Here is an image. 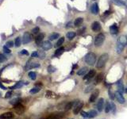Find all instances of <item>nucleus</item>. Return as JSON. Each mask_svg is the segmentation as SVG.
I'll list each match as a JSON object with an SVG mask.
<instances>
[{
  "mask_svg": "<svg viewBox=\"0 0 127 119\" xmlns=\"http://www.w3.org/2000/svg\"><path fill=\"white\" fill-rule=\"evenodd\" d=\"M75 37H76V33L75 32H68L67 33V37L69 39V40H71L73 39Z\"/></svg>",
  "mask_w": 127,
  "mask_h": 119,
  "instance_id": "nucleus-34",
  "label": "nucleus"
},
{
  "mask_svg": "<svg viewBox=\"0 0 127 119\" xmlns=\"http://www.w3.org/2000/svg\"><path fill=\"white\" fill-rule=\"evenodd\" d=\"M79 101H74V102H69V103H66L65 104V106H64V110H66V111H68V110H71L74 106H76V105L78 104V103H79Z\"/></svg>",
  "mask_w": 127,
  "mask_h": 119,
  "instance_id": "nucleus-10",
  "label": "nucleus"
},
{
  "mask_svg": "<svg viewBox=\"0 0 127 119\" xmlns=\"http://www.w3.org/2000/svg\"><path fill=\"white\" fill-rule=\"evenodd\" d=\"M117 86H118V91L122 94L123 91H124V87H123V83H122V80H119L118 82Z\"/></svg>",
  "mask_w": 127,
  "mask_h": 119,
  "instance_id": "nucleus-26",
  "label": "nucleus"
},
{
  "mask_svg": "<svg viewBox=\"0 0 127 119\" xmlns=\"http://www.w3.org/2000/svg\"><path fill=\"white\" fill-rule=\"evenodd\" d=\"M22 54H25V55H28L29 54V52H27V50H25V49H23L22 52H21Z\"/></svg>",
  "mask_w": 127,
  "mask_h": 119,
  "instance_id": "nucleus-48",
  "label": "nucleus"
},
{
  "mask_svg": "<svg viewBox=\"0 0 127 119\" xmlns=\"http://www.w3.org/2000/svg\"><path fill=\"white\" fill-rule=\"evenodd\" d=\"M111 106H112V110L111 111H113V113L114 114L115 111H116V106H115L114 103H111Z\"/></svg>",
  "mask_w": 127,
  "mask_h": 119,
  "instance_id": "nucleus-42",
  "label": "nucleus"
},
{
  "mask_svg": "<svg viewBox=\"0 0 127 119\" xmlns=\"http://www.w3.org/2000/svg\"><path fill=\"white\" fill-rule=\"evenodd\" d=\"M81 115H82V117H83V118H88V113H87L85 111H82Z\"/></svg>",
  "mask_w": 127,
  "mask_h": 119,
  "instance_id": "nucleus-43",
  "label": "nucleus"
},
{
  "mask_svg": "<svg viewBox=\"0 0 127 119\" xmlns=\"http://www.w3.org/2000/svg\"><path fill=\"white\" fill-rule=\"evenodd\" d=\"M104 98H100L99 100H98V103H97V109L99 110V112L103 111V106H104Z\"/></svg>",
  "mask_w": 127,
  "mask_h": 119,
  "instance_id": "nucleus-11",
  "label": "nucleus"
},
{
  "mask_svg": "<svg viewBox=\"0 0 127 119\" xmlns=\"http://www.w3.org/2000/svg\"><path fill=\"white\" fill-rule=\"evenodd\" d=\"M94 88H95V85H90V86H88V87L85 89L84 92H85V93H89V92H91V90H93Z\"/></svg>",
  "mask_w": 127,
  "mask_h": 119,
  "instance_id": "nucleus-35",
  "label": "nucleus"
},
{
  "mask_svg": "<svg viewBox=\"0 0 127 119\" xmlns=\"http://www.w3.org/2000/svg\"><path fill=\"white\" fill-rule=\"evenodd\" d=\"M64 49L63 47L61 48H59L58 49H56V52H55V56H59L62 54V53L64 52Z\"/></svg>",
  "mask_w": 127,
  "mask_h": 119,
  "instance_id": "nucleus-30",
  "label": "nucleus"
},
{
  "mask_svg": "<svg viewBox=\"0 0 127 119\" xmlns=\"http://www.w3.org/2000/svg\"><path fill=\"white\" fill-rule=\"evenodd\" d=\"M110 30H111V33H112V34H117L118 32V29L117 25L115 24L111 25V28H110Z\"/></svg>",
  "mask_w": 127,
  "mask_h": 119,
  "instance_id": "nucleus-25",
  "label": "nucleus"
},
{
  "mask_svg": "<svg viewBox=\"0 0 127 119\" xmlns=\"http://www.w3.org/2000/svg\"><path fill=\"white\" fill-rule=\"evenodd\" d=\"M95 75H96V72H95V70L91 69V70L89 71L87 74L83 77V79H85V80H87V79H91L92 78L94 77V76H95Z\"/></svg>",
  "mask_w": 127,
  "mask_h": 119,
  "instance_id": "nucleus-12",
  "label": "nucleus"
},
{
  "mask_svg": "<svg viewBox=\"0 0 127 119\" xmlns=\"http://www.w3.org/2000/svg\"><path fill=\"white\" fill-rule=\"evenodd\" d=\"M94 1H95V0H94Z\"/></svg>",
  "mask_w": 127,
  "mask_h": 119,
  "instance_id": "nucleus-53",
  "label": "nucleus"
},
{
  "mask_svg": "<svg viewBox=\"0 0 127 119\" xmlns=\"http://www.w3.org/2000/svg\"><path fill=\"white\" fill-rule=\"evenodd\" d=\"M84 30H85V28H83L82 30H79V31H78V32H79L78 33H79V34H82V33H83V31H84Z\"/></svg>",
  "mask_w": 127,
  "mask_h": 119,
  "instance_id": "nucleus-49",
  "label": "nucleus"
},
{
  "mask_svg": "<svg viewBox=\"0 0 127 119\" xmlns=\"http://www.w3.org/2000/svg\"><path fill=\"white\" fill-rule=\"evenodd\" d=\"M112 110V106H111V103H106V107H105V112L107 114L110 111H111Z\"/></svg>",
  "mask_w": 127,
  "mask_h": 119,
  "instance_id": "nucleus-28",
  "label": "nucleus"
},
{
  "mask_svg": "<svg viewBox=\"0 0 127 119\" xmlns=\"http://www.w3.org/2000/svg\"><path fill=\"white\" fill-rule=\"evenodd\" d=\"M6 60H7V57L3 54H0V62H4Z\"/></svg>",
  "mask_w": 127,
  "mask_h": 119,
  "instance_id": "nucleus-41",
  "label": "nucleus"
},
{
  "mask_svg": "<svg viewBox=\"0 0 127 119\" xmlns=\"http://www.w3.org/2000/svg\"><path fill=\"white\" fill-rule=\"evenodd\" d=\"M83 18H76V20H75L74 25L75 26H76V27H79L83 24Z\"/></svg>",
  "mask_w": 127,
  "mask_h": 119,
  "instance_id": "nucleus-21",
  "label": "nucleus"
},
{
  "mask_svg": "<svg viewBox=\"0 0 127 119\" xmlns=\"http://www.w3.org/2000/svg\"><path fill=\"white\" fill-rule=\"evenodd\" d=\"M39 31H40L39 27H35V28H33V30H32V33H33V34H37V33H38Z\"/></svg>",
  "mask_w": 127,
  "mask_h": 119,
  "instance_id": "nucleus-39",
  "label": "nucleus"
},
{
  "mask_svg": "<svg viewBox=\"0 0 127 119\" xmlns=\"http://www.w3.org/2000/svg\"><path fill=\"white\" fill-rule=\"evenodd\" d=\"M108 93H109V97L111 98L112 100L114 98V97H115V94H114L113 92H112V90H109V91H108Z\"/></svg>",
  "mask_w": 127,
  "mask_h": 119,
  "instance_id": "nucleus-38",
  "label": "nucleus"
},
{
  "mask_svg": "<svg viewBox=\"0 0 127 119\" xmlns=\"http://www.w3.org/2000/svg\"><path fill=\"white\" fill-rule=\"evenodd\" d=\"M104 41H105V35L103 34V33H99V34L95 37V45L96 47H99L103 44Z\"/></svg>",
  "mask_w": 127,
  "mask_h": 119,
  "instance_id": "nucleus-4",
  "label": "nucleus"
},
{
  "mask_svg": "<svg viewBox=\"0 0 127 119\" xmlns=\"http://www.w3.org/2000/svg\"><path fill=\"white\" fill-rule=\"evenodd\" d=\"M1 95H2V94H1V92H0V97H1Z\"/></svg>",
  "mask_w": 127,
  "mask_h": 119,
  "instance_id": "nucleus-52",
  "label": "nucleus"
},
{
  "mask_svg": "<svg viewBox=\"0 0 127 119\" xmlns=\"http://www.w3.org/2000/svg\"><path fill=\"white\" fill-rule=\"evenodd\" d=\"M48 72L49 73H53L54 72H56V67H54L52 66V65H50V66L48 67Z\"/></svg>",
  "mask_w": 127,
  "mask_h": 119,
  "instance_id": "nucleus-37",
  "label": "nucleus"
},
{
  "mask_svg": "<svg viewBox=\"0 0 127 119\" xmlns=\"http://www.w3.org/2000/svg\"><path fill=\"white\" fill-rule=\"evenodd\" d=\"M14 118V114L13 113L11 112H7V113H3L0 115V119H12Z\"/></svg>",
  "mask_w": 127,
  "mask_h": 119,
  "instance_id": "nucleus-14",
  "label": "nucleus"
},
{
  "mask_svg": "<svg viewBox=\"0 0 127 119\" xmlns=\"http://www.w3.org/2000/svg\"><path fill=\"white\" fill-rule=\"evenodd\" d=\"M112 2H114V4H116L118 6H120V7H126V2L123 1V0H111Z\"/></svg>",
  "mask_w": 127,
  "mask_h": 119,
  "instance_id": "nucleus-22",
  "label": "nucleus"
},
{
  "mask_svg": "<svg viewBox=\"0 0 127 119\" xmlns=\"http://www.w3.org/2000/svg\"><path fill=\"white\" fill-rule=\"evenodd\" d=\"M24 85H25V83H23V82L20 81V82H18V83H16V84L14 85V86L11 87L10 89H11V90H14V89H19V88H21V87H22L23 86H24Z\"/></svg>",
  "mask_w": 127,
  "mask_h": 119,
  "instance_id": "nucleus-20",
  "label": "nucleus"
},
{
  "mask_svg": "<svg viewBox=\"0 0 127 119\" xmlns=\"http://www.w3.org/2000/svg\"><path fill=\"white\" fill-rule=\"evenodd\" d=\"M83 107V103H82V102H79L78 104L75 106V108H74V110H73L74 114L76 115V114H79V113L81 111Z\"/></svg>",
  "mask_w": 127,
  "mask_h": 119,
  "instance_id": "nucleus-8",
  "label": "nucleus"
},
{
  "mask_svg": "<svg viewBox=\"0 0 127 119\" xmlns=\"http://www.w3.org/2000/svg\"><path fill=\"white\" fill-rule=\"evenodd\" d=\"M64 37H60V38H59V40L57 41L56 46L59 47V46H60V45H62V44L64 43Z\"/></svg>",
  "mask_w": 127,
  "mask_h": 119,
  "instance_id": "nucleus-36",
  "label": "nucleus"
},
{
  "mask_svg": "<svg viewBox=\"0 0 127 119\" xmlns=\"http://www.w3.org/2000/svg\"><path fill=\"white\" fill-rule=\"evenodd\" d=\"M38 56H40V57H41V59H44V57H45V53L43 52H39L38 53Z\"/></svg>",
  "mask_w": 127,
  "mask_h": 119,
  "instance_id": "nucleus-46",
  "label": "nucleus"
},
{
  "mask_svg": "<svg viewBox=\"0 0 127 119\" xmlns=\"http://www.w3.org/2000/svg\"><path fill=\"white\" fill-rule=\"evenodd\" d=\"M59 37H60L59 33H52V34L49 36V37H48V38H49L50 41H54V40L59 38Z\"/></svg>",
  "mask_w": 127,
  "mask_h": 119,
  "instance_id": "nucleus-29",
  "label": "nucleus"
},
{
  "mask_svg": "<svg viewBox=\"0 0 127 119\" xmlns=\"http://www.w3.org/2000/svg\"><path fill=\"white\" fill-rule=\"evenodd\" d=\"M125 91H126V93H127V88H126V90H125Z\"/></svg>",
  "mask_w": 127,
  "mask_h": 119,
  "instance_id": "nucleus-51",
  "label": "nucleus"
},
{
  "mask_svg": "<svg viewBox=\"0 0 127 119\" xmlns=\"http://www.w3.org/2000/svg\"><path fill=\"white\" fill-rule=\"evenodd\" d=\"M32 40V37L30 35V33L29 32H25L24 34H23V37H22V42L23 44H28L30 43Z\"/></svg>",
  "mask_w": 127,
  "mask_h": 119,
  "instance_id": "nucleus-6",
  "label": "nucleus"
},
{
  "mask_svg": "<svg viewBox=\"0 0 127 119\" xmlns=\"http://www.w3.org/2000/svg\"><path fill=\"white\" fill-rule=\"evenodd\" d=\"M13 45H14V42L13 41H7V43H6V46L8 47V48H10V47H13Z\"/></svg>",
  "mask_w": 127,
  "mask_h": 119,
  "instance_id": "nucleus-40",
  "label": "nucleus"
},
{
  "mask_svg": "<svg viewBox=\"0 0 127 119\" xmlns=\"http://www.w3.org/2000/svg\"><path fill=\"white\" fill-rule=\"evenodd\" d=\"M84 60L87 64L92 66L95 64V61H96V56L93 52H88L87 54H86Z\"/></svg>",
  "mask_w": 127,
  "mask_h": 119,
  "instance_id": "nucleus-3",
  "label": "nucleus"
},
{
  "mask_svg": "<svg viewBox=\"0 0 127 119\" xmlns=\"http://www.w3.org/2000/svg\"><path fill=\"white\" fill-rule=\"evenodd\" d=\"M97 111L96 110H90V111L88 112V118H93L95 117H96L97 116Z\"/></svg>",
  "mask_w": 127,
  "mask_h": 119,
  "instance_id": "nucleus-27",
  "label": "nucleus"
},
{
  "mask_svg": "<svg viewBox=\"0 0 127 119\" xmlns=\"http://www.w3.org/2000/svg\"><path fill=\"white\" fill-rule=\"evenodd\" d=\"M43 39H44V34H43V33H40V34H38L37 37H36V39H35L36 44L37 45H40L41 44Z\"/></svg>",
  "mask_w": 127,
  "mask_h": 119,
  "instance_id": "nucleus-19",
  "label": "nucleus"
},
{
  "mask_svg": "<svg viewBox=\"0 0 127 119\" xmlns=\"http://www.w3.org/2000/svg\"><path fill=\"white\" fill-rule=\"evenodd\" d=\"M64 113H59V114H55L53 115L50 116L48 119H63L64 118Z\"/></svg>",
  "mask_w": 127,
  "mask_h": 119,
  "instance_id": "nucleus-17",
  "label": "nucleus"
},
{
  "mask_svg": "<svg viewBox=\"0 0 127 119\" xmlns=\"http://www.w3.org/2000/svg\"><path fill=\"white\" fill-rule=\"evenodd\" d=\"M41 47L42 49H44L45 51H47L48 49H50L52 47H53V45L49 41H44L41 45Z\"/></svg>",
  "mask_w": 127,
  "mask_h": 119,
  "instance_id": "nucleus-13",
  "label": "nucleus"
},
{
  "mask_svg": "<svg viewBox=\"0 0 127 119\" xmlns=\"http://www.w3.org/2000/svg\"><path fill=\"white\" fill-rule=\"evenodd\" d=\"M11 95H12V91H8L7 94H6V98H10V96H11Z\"/></svg>",
  "mask_w": 127,
  "mask_h": 119,
  "instance_id": "nucleus-45",
  "label": "nucleus"
},
{
  "mask_svg": "<svg viewBox=\"0 0 127 119\" xmlns=\"http://www.w3.org/2000/svg\"><path fill=\"white\" fill-rule=\"evenodd\" d=\"M99 95V90H95V91L91 94V95L90 96V98H89V103H94V102L97 99Z\"/></svg>",
  "mask_w": 127,
  "mask_h": 119,
  "instance_id": "nucleus-9",
  "label": "nucleus"
},
{
  "mask_svg": "<svg viewBox=\"0 0 127 119\" xmlns=\"http://www.w3.org/2000/svg\"><path fill=\"white\" fill-rule=\"evenodd\" d=\"M103 76H104L103 73H99V74H98L96 76V79H95V83L97 84L100 83L103 80Z\"/></svg>",
  "mask_w": 127,
  "mask_h": 119,
  "instance_id": "nucleus-23",
  "label": "nucleus"
},
{
  "mask_svg": "<svg viewBox=\"0 0 127 119\" xmlns=\"http://www.w3.org/2000/svg\"><path fill=\"white\" fill-rule=\"evenodd\" d=\"M0 87H1L2 89H3V90H7V88H6V87H4L3 85L2 84V83H0Z\"/></svg>",
  "mask_w": 127,
  "mask_h": 119,
  "instance_id": "nucleus-50",
  "label": "nucleus"
},
{
  "mask_svg": "<svg viewBox=\"0 0 127 119\" xmlns=\"http://www.w3.org/2000/svg\"><path fill=\"white\" fill-rule=\"evenodd\" d=\"M115 98H117V100L118 102L120 104H123V103H125V102H126V99L125 98L123 97V95L122 93H120L119 91H118L115 93Z\"/></svg>",
  "mask_w": 127,
  "mask_h": 119,
  "instance_id": "nucleus-7",
  "label": "nucleus"
},
{
  "mask_svg": "<svg viewBox=\"0 0 127 119\" xmlns=\"http://www.w3.org/2000/svg\"><path fill=\"white\" fill-rule=\"evenodd\" d=\"M3 50H4L5 52H7V53H10V50L9 49H8V47H7L6 45L3 47Z\"/></svg>",
  "mask_w": 127,
  "mask_h": 119,
  "instance_id": "nucleus-44",
  "label": "nucleus"
},
{
  "mask_svg": "<svg viewBox=\"0 0 127 119\" xmlns=\"http://www.w3.org/2000/svg\"><path fill=\"white\" fill-rule=\"evenodd\" d=\"M91 29L95 32H98L101 30V25L99 22H93V24L91 25Z\"/></svg>",
  "mask_w": 127,
  "mask_h": 119,
  "instance_id": "nucleus-16",
  "label": "nucleus"
},
{
  "mask_svg": "<svg viewBox=\"0 0 127 119\" xmlns=\"http://www.w3.org/2000/svg\"><path fill=\"white\" fill-rule=\"evenodd\" d=\"M14 111H15L18 114H22L25 111V106L21 103H18L14 105Z\"/></svg>",
  "mask_w": 127,
  "mask_h": 119,
  "instance_id": "nucleus-5",
  "label": "nucleus"
},
{
  "mask_svg": "<svg viewBox=\"0 0 127 119\" xmlns=\"http://www.w3.org/2000/svg\"><path fill=\"white\" fill-rule=\"evenodd\" d=\"M87 72H88V67H83L79 70H78L77 74L79 75H84Z\"/></svg>",
  "mask_w": 127,
  "mask_h": 119,
  "instance_id": "nucleus-18",
  "label": "nucleus"
},
{
  "mask_svg": "<svg viewBox=\"0 0 127 119\" xmlns=\"http://www.w3.org/2000/svg\"><path fill=\"white\" fill-rule=\"evenodd\" d=\"M29 76H30V78L32 80H35L37 78V74H36V72H29Z\"/></svg>",
  "mask_w": 127,
  "mask_h": 119,
  "instance_id": "nucleus-33",
  "label": "nucleus"
},
{
  "mask_svg": "<svg viewBox=\"0 0 127 119\" xmlns=\"http://www.w3.org/2000/svg\"><path fill=\"white\" fill-rule=\"evenodd\" d=\"M22 43V38L20 37H18L16 39H15V42H14V45H15L16 47H19L21 45Z\"/></svg>",
  "mask_w": 127,
  "mask_h": 119,
  "instance_id": "nucleus-32",
  "label": "nucleus"
},
{
  "mask_svg": "<svg viewBox=\"0 0 127 119\" xmlns=\"http://www.w3.org/2000/svg\"><path fill=\"white\" fill-rule=\"evenodd\" d=\"M40 90H41V87L37 86V87H34L33 88H32L30 92V94H36V93L39 92Z\"/></svg>",
  "mask_w": 127,
  "mask_h": 119,
  "instance_id": "nucleus-31",
  "label": "nucleus"
},
{
  "mask_svg": "<svg viewBox=\"0 0 127 119\" xmlns=\"http://www.w3.org/2000/svg\"><path fill=\"white\" fill-rule=\"evenodd\" d=\"M99 5H98L97 3H94V4H92L91 6V13L93 14V15H96L99 14Z\"/></svg>",
  "mask_w": 127,
  "mask_h": 119,
  "instance_id": "nucleus-15",
  "label": "nucleus"
},
{
  "mask_svg": "<svg viewBox=\"0 0 127 119\" xmlns=\"http://www.w3.org/2000/svg\"><path fill=\"white\" fill-rule=\"evenodd\" d=\"M126 45H127L126 36H121L118 39L117 46H116L117 52L118 53V54H120V53L122 52V50L124 49V48H125Z\"/></svg>",
  "mask_w": 127,
  "mask_h": 119,
  "instance_id": "nucleus-1",
  "label": "nucleus"
},
{
  "mask_svg": "<svg viewBox=\"0 0 127 119\" xmlns=\"http://www.w3.org/2000/svg\"><path fill=\"white\" fill-rule=\"evenodd\" d=\"M32 57H37L38 56V52H33L32 53Z\"/></svg>",
  "mask_w": 127,
  "mask_h": 119,
  "instance_id": "nucleus-47",
  "label": "nucleus"
},
{
  "mask_svg": "<svg viewBox=\"0 0 127 119\" xmlns=\"http://www.w3.org/2000/svg\"><path fill=\"white\" fill-rule=\"evenodd\" d=\"M45 96L48 98H56L57 96L55 94L54 92L53 91H50V90H48V91H46V94H45Z\"/></svg>",
  "mask_w": 127,
  "mask_h": 119,
  "instance_id": "nucleus-24",
  "label": "nucleus"
},
{
  "mask_svg": "<svg viewBox=\"0 0 127 119\" xmlns=\"http://www.w3.org/2000/svg\"><path fill=\"white\" fill-rule=\"evenodd\" d=\"M109 59V55L107 53H103L100 56V57L99 58L96 64V67L97 68H102L105 66V64H106Z\"/></svg>",
  "mask_w": 127,
  "mask_h": 119,
  "instance_id": "nucleus-2",
  "label": "nucleus"
}]
</instances>
